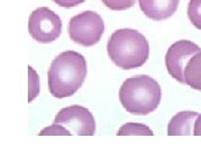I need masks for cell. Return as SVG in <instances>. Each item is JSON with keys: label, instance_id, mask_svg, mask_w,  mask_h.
Returning a JSON list of instances; mask_svg holds the SVG:
<instances>
[{"label": "cell", "instance_id": "1", "mask_svg": "<svg viewBox=\"0 0 201 150\" xmlns=\"http://www.w3.org/2000/svg\"><path fill=\"white\" fill-rule=\"evenodd\" d=\"M88 74L86 60L73 50L64 51L52 61L48 72L51 95L58 99L73 95L82 86Z\"/></svg>", "mask_w": 201, "mask_h": 150}, {"label": "cell", "instance_id": "2", "mask_svg": "<svg viewBox=\"0 0 201 150\" xmlns=\"http://www.w3.org/2000/svg\"><path fill=\"white\" fill-rule=\"evenodd\" d=\"M111 60L119 68L130 70L142 66L149 57V44L137 29L115 31L107 44Z\"/></svg>", "mask_w": 201, "mask_h": 150}, {"label": "cell", "instance_id": "3", "mask_svg": "<svg viewBox=\"0 0 201 150\" xmlns=\"http://www.w3.org/2000/svg\"><path fill=\"white\" fill-rule=\"evenodd\" d=\"M119 99L127 112L146 116L158 108L161 100V89L148 75H137L127 79L119 90Z\"/></svg>", "mask_w": 201, "mask_h": 150}, {"label": "cell", "instance_id": "4", "mask_svg": "<svg viewBox=\"0 0 201 150\" xmlns=\"http://www.w3.org/2000/svg\"><path fill=\"white\" fill-rule=\"evenodd\" d=\"M104 31V21L95 11H84L71 18L69 23L70 38L85 47L97 44Z\"/></svg>", "mask_w": 201, "mask_h": 150}, {"label": "cell", "instance_id": "5", "mask_svg": "<svg viewBox=\"0 0 201 150\" xmlns=\"http://www.w3.org/2000/svg\"><path fill=\"white\" fill-rule=\"evenodd\" d=\"M28 29L33 39L39 43L48 44L61 35L63 23L60 17L50 8L41 7L29 16Z\"/></svg>", "mask_w": 201, "mask_h": 150}, {"label": "cell", "instance_id": "6", "mask_svg": "<svg viewBox=\"0 0 201 150\" xmlns=\"http://www.w3.org/2000/svg\"><path fill=\"white\" fill-rule=\"evenodd\" d=\"M54 123L63 125L71 134L92 136L95 134L96 122L91 112L80 105L63 108L56 115Z\"/></svg>", "mask_w": 201, "mask_h": 150}, {"label": "cell", "instance_id": "7", "mask_svg": "<svg viewBox=\"0 0 201 150\" xmlns=\"http://www.w3.org/2000/svg\"><path fill=\"white\" fill-rule=\"evenodd\" d=\"M201 49L194 42L181 40L172 44L167 50L165 64L169 74L181 83L185 84L184 72L189 60Z\"/></svg>", "mask_w": 201, "mask_h": 150}, {"label": "cell", "instance_id": "8", "mask_svg": "<svg viewBox=\"0 0 201 150\" xmlns=\"http://www.w3.org/2000/svg\"><path fill=\"white\" fill-rule=\"evenodd\" d=\"M179 2L180 0H139V6L147 17L160 21L173 15Z\"/></svg>", "mask_w": 201, "mask_h": 150}, {"label": "cell", "instance_id": "9", "mask_svg": "<svg viewBox=\"0 0 201 150\" xmlns=\"http://www.w3.org/2000/svg\"><path fill=\"white\" fill-rule=\"evenodd\" d=\"M199 113L193 111H182L175 115L168 125V135L194 134V124Z\"/></svg>", "mask_w": 201, "mask_h": 150}, {"label": "cell", "instance_id": "10", "mask_svg": "<svg viewBox=\"0 0 201 150\" xmlns=\"http://www.w3.org/2000/svg\"><path fill=\"white\" fill-rule=\"evenodd\" d=\"M185 84L201 91V51L189 60L184 72Z\"/></svg>", "mask_w": 201, "mask_h": 150}, {"label": "cell", "instance_id": "11", "mask_svg": "<svg viewBox=\"0 0 201 150\" xmlns=\"http://www.w3.org/2000/svg\"><path fill=\"white\" fill-rule=\"evenodd\" d=\"M117 135H153V132L146 125L129 122L120 127Z\"/></svg>", "mask_w": 201, "mask_h": 150}, {"label": "cell", "instance_id": "12", "mask_svg": "<svg viewBox=\"0 0 201 150\" xmlns=\"http://www.w3.org/2000/svg\"><path fill=\"white\" fill-rule=\"evenodd\" d=\"M187 14L193 25L201 30V0H190Z\"/></svg>", "mask_w": 201, "mask_h": 150}, {"label": "cell", "instance_id": "13", "mask_svg": "<svg viewBox=\"0 0 201 150\" xmlns=\"http://www.w3.org/2000/svg\"><path fill=\"white\" fill-rule=\"evenodd\" d=\"M29 102L32 101L39 92V80L38 74L29 66Z\"/></svg>", "mask_w": 201, "mask_h": 150}, {"label": "cell", "instance_id": "14", "mask_svg": "<svg viewBox=\"0 0 201 150\" xmlns=\"http://www.w3.org/2000/svg\"><path fill=\"white\" fill-rule=\"evenodd\" d=\"M106 7L113 11H124L133 7L137 0H101Z\"/></svg>", "mask_w": 201, "mask_h": 150}, {"label": "cell", "instance_id": "15", "mask_svg": "<svg viewBox=\"0 0 201 150\" xmlns=\"http://www.w3.org/2000/svg\"><path fill=\"white\" fill-rule=\"evenodd\" d=\"M39 135H72V134L63 125L54 123L41 131Z\"/></svg>", "mask_w": 201, "mask_h": 150}, {"label": "cell", "instance_id": "16", "mask_svg": "<svg viewBox=\"0 0 201 150\" xmlns=\"http://www.w3.org/2000/svg\"><path fill=\"white\" fill-rule=\"evenodd\" d=\"M53 1L60 7L70 8L78 6L80 4L85 2L86 0H53Z\"/></svg>", "mask_w": 201, "mask_h": 150}, {"label": "cell", "instance_id": "17", "mask_svg": "<svg viewBox=\"0 0 201 150\" xmlns=\"http://www.w3.org/2000/svg\"><path fill=\"white\" fill-rule=\"evenodd\" d=\"M194 135H201V114L198 115L195 121L194 129Z\"/></svg>", "mask_w": 201, "mask_h": 150}]
</instances>
